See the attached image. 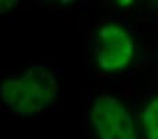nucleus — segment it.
Masks as SVG:
<instances>
[{
	"instance_id": "f257e3e1",
	"label": "nucleus",
	"mask_w": 158,
	"mask_h": 139,
	"mask_svg": "<svg viewBox=\"0 0 158 139\" xmlns=\"http://www.w3.org/2000/svg\"><path fill=\"white\" fill-rule=\"evenodd\" d=\"M57 79L48 67L31 66L18 77H10L0 85V97L11 111L31 117L48 108L57 97Z\"/></svg>"
},
{
	"instance_id": "f03ea898",
	"label": "nucleus",
	"mask_w": 158,
	"mask_h": 139,
	"mask_svg": "<svg viewBox=\"0 0 158 139\" xmlns=\"http://www.w3.org/2000/svg\"><path fill=\"white\" fill-rule=\"evenodd\" d=\"M136 54L134 39L123 25L106 23L97 33V66L106 73L127 69Z\"/></svg>"
},
{
	"instance_id": "7ed1b4c3",
	"label": "nucleus",
	"mask_w": 158,
	"mask_h": 139,
	"mask_svg": "<svg viewBox=\"0 0 158 139\" xmlns=\"http://www.w3.org/2000/svg\"><path fill=\"white\" fill-rule=\"evenodd\" d=\"M89 121L97 139H137L133 115L114 96H99L94 100Z\"/></svg>"
},
{
	"instance_id": "20e7f679",
	"label": "nucleus",
	"mask_w": 158,
	"mask_h": 139,
	"mask_svg": "<svg viewBox=\"0 0 158 139\" xmlns=\"http://www.w3.org/2000/svg\"><path fill=\"white\" fill-rule=\"evenodd\" d=\"M140 118L146 139H158V96L146 104Z\"/></svg>"
},
{
	"instance_id": "39448f33",
	"label": "nucleus",
	"mask_w": 158,
	"mask_h": 139,
	"mask_svg": "<svg viewBox=\"0 0 158 139\" xmlns=\"http://www.w3.org/2000/svg\"><path fill=\"white\" fill-rule=\"evenodd\" d=\"M15 6H17V2H11V0H0V14H6V13L11 11Z\"/></svg>"
},
{
	"instance_id": "423d86ee",
	"label": "nucleus",
	"mask_w": 158,
	"mask_h": 139,
	"mask_svg": "<svg viewBox=\"0 0 158 139\" xmlns=\"http://www.w3.org/2000/svg\"><path fill=\"white\" fill-rule=\"evenodd\" d=\"M134 2H131V0H119L118 2V4H119L120 7H129V6H133Z\"/></svg>"
}]
</instances>
